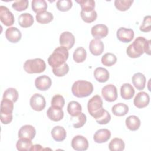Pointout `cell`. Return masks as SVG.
<instances>
[{"instance_id": "35", "label": "cell", "mask_w": 151, "mask_h": 151, "mask_svg": "<svg viewBox=\"0 0 151 151\" xmlns=\"http://www.w3.org/2000/svg\"><path fill=\"white\" fill-rule=\"evenodd\" d=\"M86 116L81 112L78 116L72 117L71 119V120L73 122V127L77 129L83 127L86 123Z\"/></svg>"}, {"instance_id": "20", "label": "cell", "mask_w": 151, "mask_h": 151, "mask_svg": "<svg viewBox=\"0 0 151 151\" xmlns=\"http://www.w3.org/2000/svg\"><path fill=\"white\" fill-rule=\"evenodd\" d=\"M132 81L134 86L139 90H143L146 85V77L141 73H136L133 74Z\"/></svg>"}, {"instance_id": "10", "label": "cell", "mask_w": 151, "mask_h": 151, "mask_svg": "<svg viewBox=\"0 0 151 151\" xmlns=\"http://www.w3.org/2000/svg\"><path fill=\"white\" fill-rule=\"evenodd\" d=\"M116 35L117 39L120 41L127 43L132 41L134 36V33L132 29L120 27L117 29Z\"/></svg>"}, {"instance_id": "13", "label": "cell", "mask_w": 151, "mask_h": 151, "mask_svg": "<svg viewBox=\"0 0 151 151\" xmlns=\"http://www.w3.org/2000/svg\"><path fill=\"white\" fill-rule=\"evenodd\" d=\"M150 101V97L147 93L145 91L139 92L135 96L133 103L134 105L139 109L146 107Z\"/></svg>"}, {"instance_id": "40", "label": "cell", "mask_w": 151, "mask_h": 151, "mask_svg": "<svg viewBox=\"0 0 151 151\" xmlns=\"http://www.w3.org/2000/svg\"><path fill=\"white\" fill-rule=\"evenodd\" d=\"M73 6V2L70 0H59L56 3L57 9L63 12L68 11Z\"/></svg>"}, {"instance_id": "39", "label": "cell", "mask_w": 151, "mask_h": 151, "mask_svg": "<svg viewBox=\"0 0 151 151\" xmlns=\"http://www.w3.org/2000/svg\"><path fill=\"white\" fill-rule=\"evenodd\" d=\"M76 2L80 4L81 11H93L95 7V2L93 0H80L76 1Z\"/></svg>"}, {"instance_id": "17", "label": "cell", "mask_w": 151, "mask_h": 151, "mask_svg": "<svg viewBox=\"0 0 151 151\" xmlns=\"http://www.w3.org/2000/svg\"><path fill=\"white\" fill-rule=\"evenodd\" d=\"M21 32L16 27H9L5 31V37L12 43L18 42L21 38Z\"/></svg>"}, {"instance_id": "24", "label": "cell", "mask_w": 151, "mask_h": 151, "mask_svg": "<svg viewBox=\"0 0 151 151\" xmlns=\"http://www.w3.org/2000/svg\"><path fill=\"white\" fill-rule=\"evenodd\" d=\"M126 125L130 130L136 131L140 126V120L138 117L134 115H131L127 117L125 121Z\"/></svg>"}, {"instance_id": "45", "label": "cell", "mask_w": 151, "mask_h": 151, "mask_svg": "<svg viewBox=\"0 0 151 151\" xmlns=\"http://www.w3.org/2000/svg\"><path fill=\"white\" fill-rule=\"evenodd\" d=\"M110 120L111 116L110 113L107 110H106L104 113L101 117L96 119V121L100 124H106L110 121Z\"/></svg>"}, {"instance_id": "26", "label": "cell", "mask_w": 151, "mask_h": 151, "mask_svg": "<svg viewBox=\"0 0 151 151\" xmlns=\"http://www.w3.org/2000/svg\"><path fill=\"white\" fill-rule=\"evenodd\" d=\"M112 113L114 115L119 117L125 116L129 111V107L124 103H117L112 107Z\"/></svg>"}, {"instance_id": "12", "label": "cell", "mask_w": 151, "mask_h": 151, "mask_svg": "<svg viewBox=\"0 0 151 151\" xmlns=\"http://www.w3.org/2000/svg\"><path fill=\"white\" fill-rule=\"evenodd\" d=\"M52 84V81L50 77L42 75L38 77L35 80V87L41 91H45L49 89Z\"/></svg>"}, {"instance_id": "34", "label": "cell", "mask_w": 151, "mask_h": 151, "mask_svg": "<svg viewBox=\"0 0 151 151\" xmlns=\"http://www.w3.org/2000/svg\"><path fill=\"white\" fill-rule=\"evenodd\" d=\"M101 63L106 67H111L116 64L117 61L116 56L110 52H107L105 54L101 57Z\"/></svg>"}, {"instance_id": "29", "label": "cell", "mask_w": 151, "mask_h": 151, "mask_svg": "<svg viewBox=\"0 0 151 151\" xmlns=\"http://www.w3.org/2000/svg\"><path fill=\"white\" fill-rule=\"evenodd\" d=\"M125 144L122 139L115 137L109 144V149L111 151H122L124 149Z\"/></svg>"}, {"instance_id": "33", "label": "cell", "mask_w": 151, "mask_h": 151, "mask_svg": "<svg viewBox=\"0 0 151 151\" xmlns=\"http://www.w3.org/2000/svg\"><path fill=\"white\" fill-rule=\"evenodd\" d=\"M73 60L77 63H83L85 61L87 57L86 50L81 47L76 48L73 53Z\"/></svg>"}, {"instance_id": "42", "label": "cell", "mask_w": 151, "mask_h": 151, "mask_svg": "<svg viewBox=\"0 0 151 151\" xmlns=\"http://www.w3.org/2000/svg\"><path fill=\"white\" fill-rule=\"evenodd\" d=\"M28 6L27 0H21L15 1L12 4V8L17 11H22L25 10Z\"/></svg>"}, {"instance_id": "43", "label": "cell", "mask_w": 151, "mask_h": 151, "mask_svg": "<svg viewBox=\"0 0 151 151\" xmlns=\"http://www.w3.org/2000/svg\"><path fill=\"white\" fill-rule=\"evenodd\" d=\"M51 106L57 107L60 108H63L65 104V100L64 97L60 94L54 95L51 99Z\"/></svg>"}, {"instance_id": "21", "label": "cell", "mask_w": 151, "mask_h": 151, "mask_svg": "<svg viewBox=\"0 0 151 151\" xmlns=\"http://www.w3.org/2000/svg\"><path fill=\"white\" fill-rule=\"evenodd\" d=\"M94 76L97 81L100 83H104L109 80L110 74L106 68L99 67L94 70Z\"/></svg>"}, {"instance_id": "47", "label": "cell", "mask_w": 151, "mask_h": 151, "mask_svg": "<svg viewBox=\"0 0 151 151\" xmlns=\"http://www.w3.org/2000/svg\"><path fill=\"white\" fill-rule=\"evenodd\" d=\"M43 150V148L40 145H38V144L32 145L31 149V150Z\"/></svg>"}, {"instance_id": "9", "label": "cell", "mask_w": 151, "mask_h": 151, "mask_svg": "<svg viewBox=\"0 0 151 151\" xmlns=\"http://www.w3.org/2000/svg\"><path fill=\"white\" fill-rule=\"evenodd\" d=\"M71 146L74 150L77 151L86 150L88 147V142L85 137L77 135L73 138Z\"/></svg>"}, {"instance_id": "44", "label": "cell", "mask_w": 151, "mask_h": 151, "mask_svg": "<svg viewBox=\"0 0 151 151\" xmlns=\"http://www.w3.org/2000/svg\"><path fill=\"white\" fill-rule=\"evenodd\" d=\"M151 17L150 15L145 16L143 18V22L140 26L139 29L142 32H148L151 31Z\"/></svg>"}, {"instance_id": "11", "label": "cell", "mask_w": 151, "mask_h": 151, "mask_svg": "<svg viewBox=\"0 0 151 151\" xmlns=\"http://www.w3.org/2000/svg\"><path fill=\"white\" fill-rule=\"evenodd\" d=\"M59 42L61 46L65 47L68 50L73 47L75 43V37L70 32L64 31L60 35Z\"/></svg>"}, {"instance_id": "25", "label": "cell", "mask_w": 151, "mask_h": 151, "mask_svg": "<svg viewBox=\"0 0 151 151\" xmlns=\"http://www.w3.org/2000/svg\"><path fill=\"white\" fill-rule=\"evenodd\" d=\"M18 23L21 27H29L34 23V18L32 15L29 13L22 14L18 17Z\"/></svg>"}, {"instance_id": "22", "label": "cell", "mask_w": 151, "mask_h": 151, "mask_svg": "<svg viewBox=\"0 0 151 151\" xmlns=\"http://www.w3.org/2000/svg\"><path fill=\"white\" fill-rule=\"evenodd\" d=\"M135 93L133 87L129 83H124L120 87L121 97L124 100L131 99Z\"/></svg>"}, {"instance_id": "38", "label": "cell", "mask_w": 151, "mask_h": 151, "mask_svg": "<svg viewBox=\"0 0 151 151\" xmlns=\"http://www.w3.org/2000/svg\"><path fill=\"white\" fill-rule=\"evenodd\" d=\"M18 98V91L14 88H8L4 93L3 99H8L13 101L16 102Z\"/></svg>"}, {"instance_id": "46", "label": "cell", "mask_w": 151, "mask_h": 151, "mask_svg": "<svg viewBox=\"0 0 151 151\" xmlns=\"http://www.w3.org/2000/svg\"><path fill=\"white\" fill-rule=\"evenodd\" d=\"M12 120V114H1V121L4 124H9Z\"/></svg>"}, {"instance_id": "1", "label": "cell", "mask_w": 151, "mask_h": 151, "mask_svg": "<svg viewBox=\"0 0 151 151\" xmlns=\"http://www.w3.org/2000/svg\"><path fill=\"white\" fill-rule=\"evenodd\" d=\"M144 52L150 55V40L143 37H137L126 49L127 55L132 58H138Z\"/></svg>"}, {"instance_id": "23", "label": "cell", "mask_w": 151, "mask_h": 151, "mask_svg": "<svg viewBox=\"0 0 151 151\" xmlns=\"http://www.w3.org/2000/svg\"><path fill=\"white\" fill-rule=\"evenodd\" d=\"M66 135L65 129L60 126H55L51 130V136L54 140L57 142L63 141L65 139Z\"/></svg>"}, {"instance_id": "6", "label": "cell", "mask_w": 151, "mask_h": 151, "mask_svg": "<svg viewBox=\"0 0 151 151\" xmlns=\"http://www.w3.org/2000/svg\"><path fill=\"white\" fill-rule=\"evenodd\" d=\"M101 94L106 101H114L117 99V88L113 84H107L102 88Z\"/></svg>"}, {"instance_id": "14", "label": "cell", "mask_w": 151, "mask_h": 151, "mask_svg": "<svg viewBox=\"0 0 151 151\" xmlns=\"http://www.w3.org/2000/svg\"><path fill=\"white\" fill-rule=\"evenodd\" d=\"M36 134L35 129L31 125L26 124L22 126L18 131L19 138H26L32 140Z\"/></svg>"}, {"instance_id": "7", "label": "cell", "mask_w": 151, "mask_h": 151, "mask_svg": "<svg viewBox=\"0 0 151 151\" xmlns=\"http://www.w3.org/2000/svg\"><path fill=\"white\" fill-rule=\"evenodd\" d=\"M29 103L31 108L37 111H42L46 106L44 97L38 93H35L31 96Z\"/></svg>"}, {"instance_id": "18", "label": "cell", "mask_w": 151, "mask_h": 151, "mask_svg": "<svg viewBox=\"0 0 151 151\" xmlns=\"http://www.w3.org/2000/svg\"><path fill=\"white\" fill-rule=\"evenodd\" d=\"M48 117L54 122H58L63 119L64 117V112L61 108L51 106L47 111Z\"/></svg>"}, {"instance_id": "37", "label": "cell", "mask_w": 151, "mask_h": 151, "mask_svg": "<svg viewBox=\"0 0 151 151\" xmlns=\"http://www.w3.org/2000/svg\"><path fill=\"white\" fill-rule=\"evenodd\" d=\"M133 2V0H116L114 6L119 11H125L130 8Z\"/></svg>"}, {"instance_id": "30", "label": "cell", "mask_w": 151, "mask_h": 151, "mask_svg": "<svg viewBox=\"0 0 151 151\" xmlns=\"http://www.w3.org/2000/svg\"><path fill=\"white\" fill-rule=\"evenodd\" d=\"M32 146V143L31 140L26 138H19L16 143V147L19 151L31 150Z\"/></svg>"}, {"instance_id": "36", "label": "cell", "mask_w": 151, "mask_h": 151, "mask_svg": "<svg viewBox=\"0 0 151 151\" xmlns=\"http://www.w3.org/2000/svg\"><path fill=\"white\" fill-rule=\"evenodd\" d=\"M81 19L87 23H91L94 21L97 17L96 11L94 9L90 11H81L80 12Z\"/></svg>"}, {"instance_id": "4", "label": "cell", "mask_w": 151, "mask_h": 151, "mask_svg": "<svg viewBox=\"0 0 151 151\" xmlns=\"http://www.w3.org/2000/svg\"><path fill=\"white\" fill-rule=\"evenodd\" d=\"M87 109L90 114L95 119L101 117L106 110L103 107V100L99 95H95L88 100Z\"/></svg>"}, {"instance_id": "16", "label": "cell", "mask_w": 151, "mask_h": 151, "mask_svg": "<svg viewBox=\"0 0 151 151\" xmlns=\"http://www.w3.org/2000/svg\"><path fill=\"white\" fill-rule=\"evenodd\" d=\"M103 42L97 38L93 39L89 44V50L90 52L95 55L98 56L101 55L104 50Z\"/></svg>"}, {"instance_id": "41", "label": "cell", "mask_w": 151, "mask_h": 151, "mask_svg": "<svg viewBox=\"0 0 151 151\" xmlns=\"http://www.w3.org/2000/svg\"><path fill=\"white\" fill-rule=\"evenodd\" d=\"M69 71V67L68 65L65 63L61 65L52 68V72L57 77H63L65 76L66 74L68 73Z\"/></svg>"}, {"instance_id": "28", "label": "cell", "mask_w": 151, "mask_h": 151, "mask_svg": "<svg viewBox=\"0 0 151 151\" xmlns=\"http://www.w3.org/2000/svg\"><path fill=\"white\" fill-rule=\"evenodd\" d=\"M14 102L8 99H2L1 103L0 113L2 114H12Z\"/></svg>"}, {"instance_id": "32", "label": "cell", "mask_w": 151, "mask_h": 151, "mask_svg": "<svg viewBox=\"0 0 151 151\" xmlns=\"http://www.w3.org/2000/svg\"><path fill=\"white\" fill-rule=\"evenodd\" d=\"M31 7L32 11L38 14L46 11L47 4L44 0H33L31 2Z\"/></svg>"}, {"instance_id": "19", "label": "cell", "mask_w": 151, "mask_h": 151, "mask_svg": "<svg viewBox=\"0 0 151 151\" xmlns=\"http://www.w3.org/2000/svg\"><path fill=\"white\" fill-rule=\"evenodd\" d=\"M111 137V132L107 129H101L96 132L93 139L96 143H102L106 142Z\"/></svg>"}, {"instance_id": "27", "label": "cell", "mask_w": 151, "mask_h": 151, "mask_svg": "<svg viewBox=\"0 0 151 151\" xmlns=\"http://www.w3.org/2000/svg\"><path fill=\"white\" fill-rule=\"evenodd\" d=\"M82 107L81 104L76 101H71L67 106V111L71 117L78 116L81 112Z\"/></svg>"}, {"instance_id": "15", "label": "cell", "mask_w": 151, "mask_h": 151, "mask_svg": "<svg viewBox=\"0 0 151 151\" xmlns=\"http://www.w3.org/2000/svg\"><path fill=\"white\" fill-rule=\"evenodd\" d=\"M91 33L93 37L95 38H103L107 35L109 33V28L106 25L97 24L91 28Z\"/></svg>"}, {"instance_id": "8", "label": "cell", "mask_w": 151, "mask_h": 151, "mask_svg": "<svg viewBox=\"0 0 151 151\" xmlns=\"http://www.w3.org/2000/svg\"><path fill=\"white\" fill-rule=\"evenodd\" d=\"M0 19L2 23L7 27L13 25L15 21L13 14L7 7L2 5L0 6Z\"/></svg>"}, {"instance_id": "2", "label": "cell", "mask_w": 151, "mask_h": 151, "mask_svg": "<svg viewBox=\"0 0 151 151\" xmlns=\"http://www.w3.org/2000/svg\"><path fill=\"white\" fill-rule=\"evenodd\" d=\"M68 58V50L63 46L57 47L48 58V64L52 68L58 67L65 63Z\"/></svg>"}, {"instance_id": "5", "label": "cell", "mask_w": 151, "mask_h": 151, "mask_svg": "<svg viewBox=\"0 0 151 151\" xmlns=\"http://www.w3.org/2000/svg\"><path fill=\"white\" fill-rule=\"evenodd\" d=\"M24 70L29 74L41 73L45 71L46 64L41 58H34L27 60L24 64Z\"/></svg>"}, {"instance_id": "3", "label": "cell", "mask_w": 151, "mask_h": 151, "mask_svg": "<svg viewBox=\"0 0 151 151\" xmlns=\"http://www.w3.org/2000/svg\"><path fill=\"white\" fill-rule=\"evenodd\" d=\"M73 94L78 98L86 97L93 91V85L86 80H77L74 83L71 87Z\"/></svg>"}, {"instance_id": "31", "label": "cell", "mask_w": 151, "mask_h": 151, "mask_svg": "<svg viewBox=\"0 0 151 151\" xmlns=\"http://www.w3.org/2000/svg\"><path fill=\"white\" fill-rule=\"evenodd\" d=\"M36 20L38 23L45 24L50 22L54 18L52 13L48 11H43L37 14Z\"/></svg>"}]
</instances>
